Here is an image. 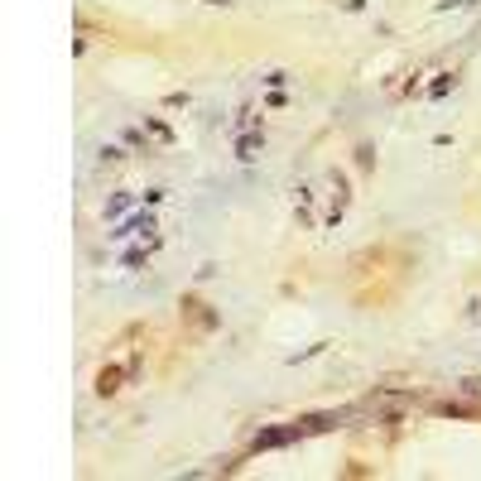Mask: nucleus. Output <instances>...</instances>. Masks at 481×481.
I'll list each match as a JSON object with an SVG mask.
<instances>
[{
    "instance_id": "1",
    "label": "nucleus",
    "mask_w": 481,
    "mask_h": 481,
    "mask_svg": "<svg viewBox=\"0 0 481 481\" xmlns=\"http://www.w3.org/2000/svg\"><path fill=\"white\" fill-rule=\"evenodd\" d=\"M294 438H304L299 423H289V428H265V433H256V447H284V443H294Z\"/></svg>"
},
{
    "instance_id": "2",
    "label": "nucleus",
    "mask_w": 481,
    "mask_h": 481,
    "mask_svg": "<svg viewBox=\"0 0 481 481\" xmlns=\"http://www.w3.org/2000/svg\"><path fill=\"white\" fill-rule=\"evenodd\" d=\"M260 149H265V135H260V130H251V135H241V140H236V159H241V164H256Z\"/></svg>"
},
{
    "instance_id": "3",
    "label": "nucleus",
    "mask_w": 481,
    "mask_h": 481,
    "mask_svg": "<svg viewBox=\"0 0 481 481\" xmlns=\"http://www.w3.org/2000/svg\"><path fill=\"white\" fill-rule=\"evenodd\" d=\"M116 390H121V366H106L97 375V395H116Z\"/></svg>"
},
{
    "instance_id": "4",
    "label": "nucleus",
    "mask_w": 481,
    "mask_h": 481,
    "mask_svg": "<svg viewBox=\"0 0 481 481\" xmlns=\"http://www.w3.org/2000/svg\"><path fill=\"white\" fill-rule=\"evenodd\" d=\"M125 207H130V193H116V197L106 202V221H116V217H121Z\"/></svg>"
}]
</instances>
